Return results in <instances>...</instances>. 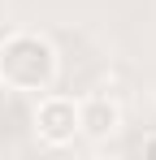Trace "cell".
<instances>
[{
    "mask_svg": "<svg viewBox=\"0 0 156 160\" xmlns=\"http://www.w3.org/2000/svg\"><path fill=\"white\" fill-rule=\"evenodd\" d=\"M61 78V56L39 30H4L0 35V87L13 95H44Z\"/></svg>",
    "mask_w": 156,
    "mask_h": 160,
    "instance_id": "obj_1",
    "label": "cell"
},
{
    "mask_svg": "<svg viewBox=\"0 0 156 160\" xmlns=\"http://www.w3.org/2000/svg\"><path fill=\"white\" fill-rule=\"evenodd\" d=\"M122 130V104L113 95H82L78 100V134L91 138V143H104Z\"/></svg>",
    "mask_w": 156,
    "mask_h": 160,
    "instance_id": "obj_3",
    "label": "cell"
},
{
    "mask_svg": "<svg viewBox=\"0 0 156 160\" xmlns=\"http://www.w3.org/2000/svg\"><path fill=\"white\" fill-rule=\"evenodd\" d=\"M139 156L156 160V130H152V134H143V143H139Z\"/></svg>",
    "mask_w": 156,
    "mask_h": 160,
    "instance_id": "obj_4",
    "label": "cell"
},
{
    "mask_svg": "<svg viewBox=\"0 0 156 160\" xmlns=\"http://www.w3.org/2000/svg\"><path fill=\"white\" fill-rule=\"evenodd\" d=\"M30 126H35V138L44 147H70L78 138V100L74 95H61V91L35 95Z\"/></svg>",
    "mask_w": 156,
    "mask_h": 160,
    "instance_id": "obj_2",
    "label": "cell"
}]
</instances>
